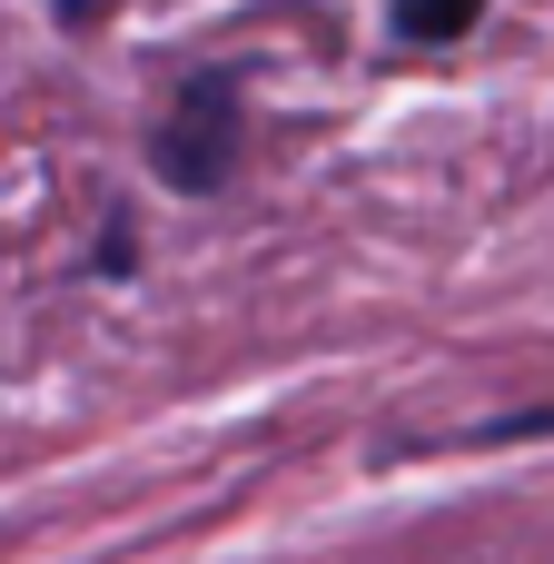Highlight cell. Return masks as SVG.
I'll list each match as a JSON object with an SVG mask.
<instances>
[{
    "mask_svg": "<svg viewBox=\"0 0 554 564\" xmlns=\"http://www.w3.org/2000/svg\"><path fill=\"white\" fill-rule=\"evenodd\" d=\"M159 169H169V188H218L238 169V89L228 79L178 89V109L159 119Z\"/></svg>",
    "mask_w": 554,
    "mask_h": 564,
    "instance_id": "obj_1",
    "label": "cell"
},
{
    "mask_svg": "<svg viewBox=\"0 0 554 564\" xmlns=\"http://www.w3.org/2000/svg\"><path fill=\"white\" fill-rule=\"evenodd\" d=\"M476 10H486V0H397V30H406V40H456Z\"/></svg>",
    "mask_w": 554,
    "mask_h": 564,
    "instance_id": "obj_2",
    "label": "cell"
}]
</instances>
